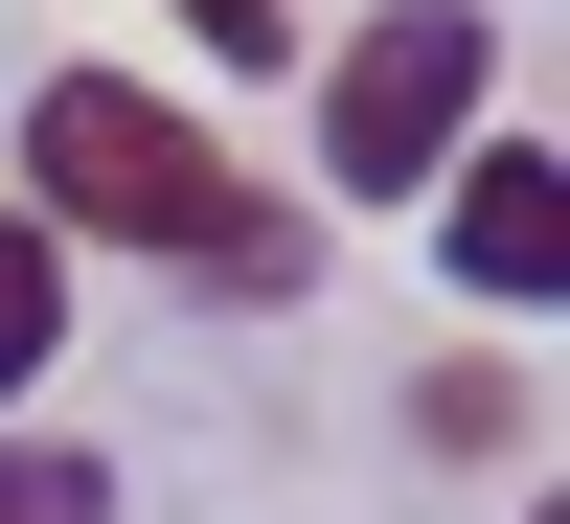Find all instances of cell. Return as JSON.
Returning <instances> with one entry per match:
<instances>
[{
  "mask_svg": "<svg viewBox=\"0 0 570 524\" xmlns=\"http://www.w3.org/2000/svg\"><path fill=\"white\" fill-rule=\"evenodd\" d=\"M183 23H206V69H297V23H274V0H183Z\"/></svg>",
  "mask_w": 570,
  "mask_h": 524,
  "instance_id": "52a82bcc",
  "label": "cell"
},
{
  "mask_svg": "<svg viewBox=\"0 0 570 524\" xmlns=\"http://www.w3.org/2000/svg\"><path fill=\"white\" fill-rule=\"evenodd\" d=\"M525 434V388H502V365H434V388H411V456H502Z\"/></svg>",
  "mask_w": 570,
  "mask_h": 524,
  "instance_id": "5b68a950",
  "label": "cell"
},
{
  "mask_svg": "<svg viewBox=\"0 0 570 524\" xmlns=\"http://www.w3.org/2000/svg\"><path fill=\"white\" fill-rule=\"evenodd\" d=\"M23 228L46 251H160V274H206V297H252V319L320 274V228L274 206L206 115H160L137 69H46L23 91Z\"/></svg>",
  "mask_w": 570,
  "mask_h": 524,
  "instance_id": "6da1fadb",
  "label": "cell"
},
{
  "mask_svg": "<svg viewBox=\"0 0 570 524\" xmlns=\"http://www.w3.org/2000/svg\"><path fill=\"white\" fill-rule=\"evenodd\" d=\"M46 343H69V251H46L23 206H0V411L46 388Z\"/></svg>",
  "mask_w": 570,
  "mask_h": 524,
  "instance_id": "277c9868",
  "label": "cell"
},
{
  "mask_svg": "<svg viewBox=\"0 0 570 524\" xmlns=\"http://www.w3.org/2000/svg\"><path fill=\"white\" fill-rule=\"evenodd\" d=\"M0 524H115V479H91L69 434H0Z\"/></svg>",
  "mask_w": 570,
  "mask_h": 524,
  "instance_id": "8992f818",
  "label": "cell"
},
{
  "mask_svg": "<svg viewBox=\"0 0 570 524\" xmlns=\"http://www.w3.org/2000/svg\"><path fill=\"white\" fill-rule=\"evenodd\" d=\"M480 69H502L480 0H389V23L320 69V160H343V206H411V182L480 137Z\"/></svg>",
  "mask_w": 570,
  "mask_h": 524,
  "instance_id": "7a4b0ae2",
  "label": "cell"
},
{
  "mask_svg": "<svg viewBox=\"0 0 570 524\" xmlns=\"http://www.w3.org/2000/svg\"><path fill=\"white\" fill-rule=\"evenodd\" d=\"M456 297H502V319H548V297H570V160H548V137L456 160Z\"/></svg>",
  "mask_w": 570,
  "mask_h": 524,
  "instance_id": "3957f363",
  "label": "cell"
}]
</instances>
